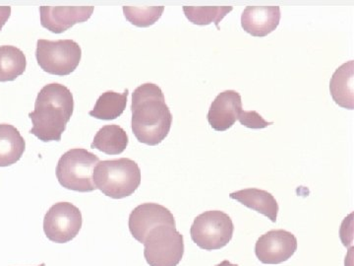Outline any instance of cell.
I'll return each instance as SVG.
<instances>
[{
    "instance_id": "obj_22",
    "label": "cell",
    "mask_w": 354,
    "mask_h": 266,
    "mask_svg": "<svg viewBox=\"0 0 354 266\" xmlns=\"http://www.w3.org/2000/svg\"><path fill=\"white\" fill-rule=\"evenodd\" d=\"M242 125L244 127L251 128V130H262L269 127V125H274L272 121H267L258 114L256 111H242L239 114V118H237Z\"/></svg>"
},
{
    "instance_id": "obj_19",
    "label": "cell",
    "mask_w": 354,
    "mask_h": 266,
    "mask_svg": "<svg viewBox=\"0 0 354 266\" xmlns=\"http://www.w3.org/2000/svg\"><path fill=\"white\" fill-rule=\"evenodd\" d=\"M27 67L26 55L14 46H0V82L14 81L24 73Z\"/></svg>"
},
{
    "instance_id": "obj_12",
    "label": "cell",
    "mask_w": 354,
    "mask_h": 266,
    "mask_svg": "<svg viewBox=\"0 0 354 266\" xmlns=\"http://www.w3.org/2000/svg\"><path fill=\"white\" fill-rule=\"evenodd\" d=\"M241 111V95L235 90L223 91L209 107V125L216 132H225L234 125Z\"/></svg>"
},
{
    "instance_id": "obj_1",
    "label": "cell",
    "mask_w": 354,
    "mask_h": 266,
    "mask_svg": "<svg viewBox=\"0 0 354 266\" xmlns=\"http://www.w3.org/2000/svg\"><path fill=\"white\" fill-rule=\"evenodd\" d=\"M131 111L132 132L139 142L156 146L167 139L171 132L172 114L157 84H142L135 89Z\"/></svg>"
},
{
    "instance_id": "obj_3",
    "label": "cell",
    "mask_w": 354,
    "mask_h": 266,
    "mask_svg": "<svg viewBox=\"0 0 354 266\" xmlns=\"http://www.w3.org/2000/svg\"><path fill=\"white\" fill-rule=\"evenodd\" d=\"M94 184L106 197L113 200L132 195L141 184V169L129 158L99 162L94 170Z\"/></svg>"
},
{
    "instance_id": "obj_8",
    "label": "cell",
    "mask_w": 354,
    "mask_h": 266,
    "mask_svg": "<svg viewBox=\"0 0 354 266\" xmlns=\"http://www.w3.org/2000/svg\"><path fill=\"white\" fill-rule=\"evenodd\" d=\"M80 209L70 202L53 204L44 218V232L50 241L65 244L75 239L82 228Z\"/></svg>"
},
{
    "instance_id": "obj_4",
    "label": "cell",
    "mask_w": 354,
    "mask_h": 266,
    "mask_svg": "<svg viewBox=\"0 0 354 266\" xmlns=\"http://www.w3.org/2000/svg\"><path fill=\"white\" fill-rule=\"evenodd\" d=\"M100 158L84 148H73L65 152L58 161V183L66 190L78 193H92L97 190L94 184V170Z\"/></svg>"
},
{
    "instance_id": "obj_13",
    "label": "cell",
    "mask_w": 354,
    "mask_h": 266,
    "mask_svg": "<svg viewBox=\"0 0 354 266\" xmlns=\"http://www.w3.org/2000/svg\"><path fill=\"white\" fill-rule=\"evenodd\" d=\"M281 17L279 6H247L242 12L241 26L251 36L263 38L278 28Z\"/></svg>"
},
{
    "instance_id": "obj_16",
    "label": "cell",
    "mask_w": 354,
    "mask_h": 266,
    "mask_svg": "<svg viewBox=\"0 0 354 266\" xmlns=\"http://www.w3.org/2000/svg\"><path fill=\"white\" fill-rule=\"evenodd\" d=\"M26 150L24 137L12 125H0V167H9L22 158Z\"/></svg>"
},
{
    "instance_id": "obj_21",
    "label": "cell",
    "mask_w": 354,
    "mask_h": 266,
    "mask_svg": "<svg viewBox=\"0 0 354 266\" xmlns=\"http://www.w3.org/2000/svg\"><path fill=\"white\" fill-rule=\"evenodd\" d=\"M165 6L130 7L123 6L125 18L132 25L139 28L150 27L162 17Z\"/></svg>"
},
{
    "instance_id": "obj_2",
    "label": "cell",
    "mask_w": 354,
    "mask_h": 266,
    "mask_svg": "<svg viewBox=\"0 0 354 266\" xmlns=\"http://www.w3.org/2000/svg\"><path fill=\"white\" fill-rule=\"evenodd\" d=\"M74 112L71 91L59 83H51L39 91L35 109L29 114L30 133L43 142L60 141Z\"/></svg>"
},
{
    "instance_id": "obj_18",
    "label": "cell",
    "mask_w": 354,
    "mask_h": 266,
    "mask_svg": "<svg viewBox=\"0 0 354 266\" xmlns=\"http://www.w3.org/2000/svg\"><path fill=\"white\" fill-rule=\"evenodd\" d=\"M128 94H129L128 89L121 94L114 91H106L102 93L95 102L94 109L88 112V114L97 120H116L127 109Z\"/></svg>"
},
{
    "instance_id": "obj_5",
    "label": "cell",
    "mask_w": 354,
    "mask_h": 266,
    "mask_svg": "<svg viewBox=\"0 0 354 266\" xmlns=\"http://www.w3.org/2000/svg\"><path fill=\"white\" fill-rule=\"evenodd\" d=\"M144 256L150 266H177L184 254V238L171 225L153 228L144 240Z\"/></svg>"
},
{
    "instance_id": "obj_11",
    "label": "cell",
    "mask_w": 354,
    "mask_h": 266,
    "mask_svg": "<svg viewBox=\"0 0 354 266\" xmlns=\"http://www.w3.org/2000/svg\"><path fill=\"white\" fill-rule=\"evenodd\" d=\"M94 12V6L39 7L41 24L55 34H62L78 23L87 22Z\"/></svg>"
},
{
    "instance_id": "obj_24",
    "label": "cell",
    "mask_w": 354,
    "mask_h": 266,
    "mask_svg": "<svg viewBox=\"0 0 354 266\" xmlns=\"http://www.w3.org/2000/svg\"><path fill=\"white\" fill-rule=\"evenodd\" d=\"M216 266H239L237 265H234V263H230V261L228 260H223L221 261V263H218V265H216Z\"/></svg>"
},
{
    "instance_id": "obj_25",
    "label": "cell",
    "mask_w": 354,
    "mask_h": 266,
    "mask_svg": "<svg viewBox=\"0 0 354 266\" xmlns=\"http://www.w3.org/2000/svg\"><path fill=\"white\" fill-rule=\"evenodd\" d=\"M39 266H46V265H44V263H43V265H39Z\"/></svg>"
},
{
    "instance_id": "obj_14",
    "label": "cell",
    "mask_w": 354,
    "mask_h": 266,
    "mask_svg": "<svg viewBox=\"0 0 354 266\" xmlns=\"http://www.w3.org/2000/svg\"><path fill=\"white\" fill-rule=\"evenodd\" d=\"M354 62L349 60L333 74L330 82V95L335 104L344 109H354Z\"/></svg>"
},
{
    "instance_id": "obj_23",
    "label": "cell",
    "mask_w": 354,
    "mask_h": 266,
    "mask_svg": "<svg viewBox=\"0 0 354 266\" xmlns=\"http://www.w3.org/2000/svg\"><path fill=\"white\" fill-rule=\"evenodd\" d=\"M11 16L10 6H0V32Z\"/></svg>"
},
{
    "instance_id": "obj_7",
    "label": "cell",
    "mask_w": 354,
    "mask_h": 266,
    "mask_svg": "<svg viewBox=\"0 0 354 266\" xmlns=\"http://www.w3.org/2000/svg\"><path fill=\"white\" fill-rule=\"evenodd\" d=\"M36 58L44 71L53 76H66L78 67L82 58V50L73 39H39Z\"/></svg>"
},
{
    "instance_id": "obj_10",
    "label": "cell",
    "mask_w": 354,
    "mask_h": 266,
    "mask_svg": "<svg viewBox=\"0 0 354 266\" xmlns=\"http://www.w3.org/2000/svg\"><path fill=\"white\" fill-rule=\"evenodd\" d=\"M160 225L176 227V219L169 209L158 203H143L134 209L129 215V231L132 237L143 244L146 236Z\"/></svg>"
},
{
    "instance_id": "obj_9",
    "label": "cell",
    "mask_w": 354,
    "mask_h": 266,
    "mask_svg": "<svg viewBox=\"0 0 354 266\" xmlns=\"http://www.w3.org/2000/svg\"><path fill=\"white\" fill-rule=\"evenodd\" d=\"M297 239L286 230H272L261 236L255 245V254L264 265H279L290 260L297 251Z\"/></svg>"
},
{
    "instance_id": "obj_20",
    "label": "cell",
    "mask_w": 354,
    "mask_h": 266,
    "mask_svg": "<svg viewBox=\"0 0 354 266\" xmlns=\"http://www.w3.org/2000/svg\"><path fill=\"white\" fill-rule=\"evenodd\" d=\"M232 10V6H183L184 14L192 24L206 26L215 23L218 29L221 21Z\"/></svg>"
},
{
    "instance_id": "obj_15",
    "label": "cell",
    "mask_w": 354,
    "mask_h": 266,
    "mask_svg": "<svg viewBox=\"0 0 354 266\" xmlns=\"http://www.w3.org/2000/svg\"><path fill=\"white\" fill-rule=\"evenodd\" d=\"M232 200H236L248 209L255 210L272 222H276L278 218L279 204L272 193L259 188H246L235 191L230 195Z\"/></svg>"
},
{
    "instance_id": "obj_6",
    "label": "cell",
    "mask_w": 354,
    "mask_h": 266,
    "mask_svg": "<svg viewBox=\"0 0 354 266\" xmlns=\"http://www.w3.org/2000/svg\"><path fill=\"white\" fill-rule=\"evenodd\" d=\"M234 232L232 219L220 210H209L200 214L190 229L191 239L205 251L223 249L232 241Z\"/></svg>"
},
{
    "instance_id": "obj_17",
    "label": "cell",
    "mask_w": 354,
    "mask_h": 266,
    "mask_svg": "<svg viewBox=\"0 0 354 266\" xmlns=\"http://www.w3.org/2000/svg\"><path fill=\"white\" fill-rule=\"evenodd\" d=\"M128 143L129 139L122 127L118 125H108L97 132L91 147L106 155H120L124 152Z\"/></svg>"
}]
</instances>
